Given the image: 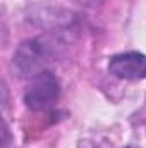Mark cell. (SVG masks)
Returning a JSON list of instances; mask_svg holds the SVG:
<instances>
[{
  "instance_id": "cell-1",
  "label": "cell",
  "mask_w": 146,
  "mask_h": 148,
  "mask_svg": "<svg viewBox=\"0 0 146 148\" xmlns=\"http://www.w3.org/2000/svg\"><path fill=\"white\" fill-rule=\"evenodd\" d=\"M64 53V43L55 35H41L23 41L14 53V67L23 77L45 73Z\"/></svg>"
},
{
  "instance_id": "cell-2",
  "label": "cell",
  "mask_w": 146,
  "mask_h": 148,
  "mask_svg": "<svg viewBox=\"0 0 146 148\" xmlns=\"http://www.w3.org/2000/svg\"><path fill=\"white\" fill-rule=\"evenodd\" d=\"M59 95H60L59 79L52 73L45 71L31 79V84L24 93V103L31 110H46L57 102Z\"/></svg>"
},
{
  "instance_id": "cell-3",
  "label": "cell",
  "mask_w": 146,
  "mask_h": 148,
  "mask_svg": "<svg viewBox=\"0 0 146 148\" xmlns=\"http://www.w3.org/2000/svg\"><path fill=\"white\" fill-rule=\"evenodd\" d=\"M108 73L119 79H145L146 55L139 52H124L110 57Z\"/></svg>"
},
{
  "instance_id": "cell-4",
  "label": "cell",
  "mask_w": 146,
  "mask_h": 148,
  "mask_svg": "<svg viewBox=\"0 0 146 148\" xmlns=\"http://www.w3.org/2000/svg\"><path fill=\"white\" fill-rule=\"evenodd\" d=\"M74 3H77V5H83V7H96V5H100L103 0H71Z\"/></svg>"
},
{
  "instance_id": "cell-5",
  "label": "cell",
  "mask_w": 146,
  "mask_h": 148,
  "mask_svg": "<svg viewBox=\"0 0 146 148\" xmlns=\"http://www.w3.org/2000/svg\"><path fill=\"white\" fill-rule=\"evenodd\" d=\"M126 148H138V147H126Z\"/></svg>"
}]
</instances>
